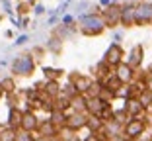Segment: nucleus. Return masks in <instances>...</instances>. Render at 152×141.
<instances>
[{
  "mask_svg": "<svg viewBox=\"0 0 152 141\" xmlns=\"http://www.w3.org/2000/svg\"><path fill=\"white\" fill-rule=\"evenodd\" d=\"M80 26L84 35H99L105 30V22H103L102 14H82L80 16Z\"/></svg>",
  "mask_w": 152,
  "mask_h": 141,
  "instance_id": "f257e3e1",
  "label": "nucleus"
},
{
  "mask_svg": "<svg viewBox=\"0 0 152 141\" xmlns=\"http://www.w3.org/2000/svg\"><path fill=\"white\" fill-rule=\"evenodd\" d=\"M148 129V123L144 120V114L139 116V118H133L131 122H127L123 128H121V133L125 139H140L144 135V131Z\"/></svg>",
  "mask_w": 152,
  "mask_h": 141,
  "instance_id": "f03ea898",
  "label": "nucleus"
},
{
  "mask_svg": "<svg viewBox=\"0 0 152 141\" xmlns=\"http://www.w3.org/2000/svg\"><path fill=\"white\" fill-rule=\"evenodd\" d=\"M152 24V0H142L134 8V26H150Z\"/></svg>",
  "mask_w": 152,
  "mask_h": 141,
  "instance_id": "7ed1b4c3",
  "label": "nucleus"
},
{
  "mask_svg": "<svg viewBox=\"0 0 152 141\" xmlns=\"http://www.w3.org/2000/svg\"><path fill=\"white\" fill-rule=\"evenodd\" d=\"M102 18L105 22V27L115 30L117 26H121V4H109L107 8H103Z\"/></svg>",
  "mask_w": 152,
  "mask_h": 141,
  "instance_id": "20e7f679",
  "label": "nucleus"
},
{
  "mask_svg": "<svg viewBox=\"0 0 152 141\" xmlns=\"http://www.w3.org/2000/svg\"><path fill=\"white\" fill-rule=\"evenodd\" d=\"M33 69H35V63H33V59L29 57V55H20V57H16L14 63H12V71L16 75H23V77L31 75Z\"/></svg>",
  "mask_w": 152,
  "mask_h": 141,
  "instance_id": "39448f33",
  "label": "nucleus"
},
{
  "mask_svg": "<svg viewBox=\"0 0 152 141\" xmlns=\"http://www.w3.org/2000/svg\"><path fill=\"white\" fill-rule=\"evenodd\" d=\"M111 108V102L103 100V98H99V96H96V98H88V104H86V112H88V116H94V118H99V116L105 112V110Z\"/></svg>",
  "mask_w": 152,
  "mask_h": 141,
  "instance_id": "423d86ee",
  "label": "nucleus"
},
{
  "mask_svg": "<svg viewBox=\"0 0 152 141\" xmlns=\"http://www.w3.org/2000/svg\"><path fill=\"white\" fill-rule=\"evenodd\" d=\"M103 61L113 69H115L117 65H121L123 61H125V51H123V47L111 43V45L107 47V51H105V55H103Z\"/></svg>",
  "mask_w": 152,
  "mask_h": 141,
  "instance_id": "0eeeda50",
  "label": "nucleus"
},
{
  "mask_svg": "<svg viewBox=\"0 0 152 141\" xmlns=\"http://www.w3.org/2000/svg\"><path fill=\"white\" fill-rule=\"evenodd\" d=\"M113 75L121 80V84H129V82H133L134 78H137V71H134L133 67H129L125 61H123L121 65H117L115 71H113Z\"/></svg>",
  "mask_w": 152,
  "mask_h": 141,
  "instance_id": "6e6552de",
  "label": "nucleus"
},
{
  "mask_svg": "<svg viewBox=\"0 0 152 141\" xmlns=\"http://www.w3.org/2000/svg\"><path fill=\"white\" fill-rule=\"evenodd\" d=\"M142 57H144V47L140 45V43H134L129 49V57H127L125 63L137 71V69H140V65H142Z\"/></svg>",
  "mask_w": 152,
  "mask_h": 141,
  "instance_id": "1a4fd4ad",
  "label": "nucleus"
},
{
  "mask_svg": "<svg viewBox=\"0 0 152 141\" xmlns=\"http://www.w3.org/2000/svg\"><path fill=\"white\" fill-rule=\"evenodd\" d=\"M134 2H123L121 4V26L123 27H131L134 26Z\"/></svg>",
  "mask_w": 152,
  "mask_h": 141,
  "instance_id": "9d476101",
  "label": "nucleus"
},
{
  "mask_svg": "<svg viewBox=\"0 0 152 141\" xmlns=\"http://www.w3.org/2000/svg\"><path fill=\"white\" fill-rule=\"evenodd\" d=\"M121 108L125 110L131 118H139V116L144 114V108H142V104L139 102V98H125Z\"/></svg>",
  "mask_w": 152,
  "mask_h": 141,
  "instance_id": "9b49d317",
  "label": "nucleus"
},
{
  "mask_svg": "<svg viewBox=\"0 0 152 141\" xmlns=\"http://www.w3.org/2000/svg\"><path fill=\"white\" fill-rule=\"evenodd\" d=\"M86 122H88V116H84V114H76V112H72V114H68V118H66V128L70 129L72 133H76L78 129L86 128Z\"/></svg>",
  "mask_w": 152,
  "mask_h": 141,
  "instance_id": "f8f14e48",
  "label": "nucleus"
},
{
  "mask_svg": "<svg viewBox=\"0 0 152 141\" xmlns=\"http://www.w3.org/2000/svg\"><path fill=\"white\" fill-rule=\"evenodd\" d=\"M37 128H39V120L35 118V114L33 112H23L22 114V125H20V129H23V131H37Z\"/></svg>",
  "mask_w": 152,
  "mask_h": 141,
  "instance_id": "ddd939ff",
  "label": "nucleus"
},
{
  "mask_svg": "<svg viewBox=\"0 0 152 141\" xmlns=\"http://www.w3.org/2000/svg\"><path fill=\"white\" fill-rule=\"evenodd\" d=\"M90 84H92V78H88V77H82V75H74V77H72V86H74L76 94H84L86 96Z\"/></svg>",
  "mask_w": 152,
  "mask_h": 141,
  "instance_id": "4468645a",
  "label": "nucleus"
},
{
  "mask_svg": "<svg viewBox=\"0 0 152 141\" xmlns=\"http://www.w3.org/2000/svg\"><path fill=\"white\" fill-rule=\"evenodd\" d=\"M37 131H39V137H47V139L58 135V128H55L51 120H43V122H39V128H37Z\"/></svg>",
  "mask_w": 152,
  "mask_h": 141,
  "instance_id": "2eb2a0df",
  "label": "nucleus"
},
{
  "mask_svg": "<svg viewBox=\"0 0 152 141\" xmlns=\"http://www.w3.org/2000/svg\"><path fill=\"white\" fill-rule=\"evenodd\" d=\"M121 86H125V84H121V80L115 77V75H111V77H107L105 80H103V88H105V90H109L113 96L117 94V90H119Z\"/></svg>",
  "mask_w": 152,
  "mask_h": 141,
  "instance_id": "dca6fc26",
  "label": "nucleus"
},
{
  "mask_svg": "<svg viewBox=\"0 0 152 141\" xmlns=\"http://www.w3.org/2000/svg\"><path fill=\"white\" fill-rule=\"evenodd\" d=\"M66 118H68L66 112H63V110H53L49 120L53 122L55 128H61V125H66Z\"/></svg>",
  "mask_w": 152,
  "mask_h": 141,
  "instance_id": "f3484780",
  "label": "nucleus"
},
{
  "mask_svg": "<svg viewBox=\"0 0 152 141\" xmlns=\"http://www.w3.org/2000/svg\"><path fill=\"white\" fill-rule=\"evenodd\" d=\"M22 114L23 112H20V110H10V122H8V128H12V129H16L18 131L20 129V125H22Z\"/></svg>",
  "mask_w": 152,
  "mask_h": 141,
  "instance_id": "a211bd4d",
  "label": "nucleus"
},
{
  "mask_svg": "<svg viewBox=\"0 0 152 141\" xmlns=\"http://www.w3.org/2000/svg\"><path fill=\"white\" fill-rule=\"evenodd\" d=\"M131 120H133V118H131V116L127 114V112H125L123 108L113 110V122H115L117 125H121V128H123V125H125L127 122H131Z\"/></svg>",
  "mask_w": 152,
  "mask_h": 141,
  "instance_id": "6ab92c4d",
  "label": "nucleus"
},
{
  "mask_svg": "<svg viewBox=\"0 0 152 141\" xmlns=\"http://www.w3.org/2000/svg\"><path fill=\"white\" fill-rule=\"evenodd\" d=\"M96 69H98L99 80H105V78H107V77H111V75H113V71H115V69H113V67H109V65L105 63L103 59L98 63V67H96Z\"/></svg>",
  "mask_w": 152,
  "mask_h": 141,
  "instance_id": "aec40b11",
  "label": "nucleus"
},
{
  "mask_svg": "<svg viewBox=\"0 0 152 141\" xmlns=\"http://www.w3.org/2000/svg\"><path fill=\"white\" fill-rule=\"evenodd\" d=\"M86 128H88V131H90V133H98L99 129L103 128V122H102L99 118H94V116H88Z\"/></svg>",
  "mask_w": 152,
  "mask_h": 141,
  "instance_id": "412c9836",
  "label": "nucleus"
},
{
  "mask_svg": "<svg viewBox=\"0 0 152 141\" xmlns=\"http://www.w3.org/2000/svg\"><path fill=\"white\" fill-rule=\"evenodd\" d=\"M103 90V80H92V84H90L88 88V98H96V96H99Z\"/></svg>",
  "mask_w": 152,
  "mask_h": 141,
  "instance_id": "4be33fe9",
  "label": "nucleus"
},
{
  "mask_svg": "<svg viewBox=\"0 0 152 141\" xmlns=\"http://www.w3.org/2000/svg\"><path fill=\"white\" fill-rule=\"evenodd\" d=\"M139 102L142 104L144 112H148V110L152 108V94H150V88H146V90H144L142 94L139 96Z\"/></svg>",
  "mask_w": 152,
  "mask_h": 141,
  "instance_id": "5701e85b",
  "label": "nucleus"
},
{
  "mask_svg": "<svg viewBox=\"0 0 152 141\" xmlns=\"http://www.w3.org/2000/svg\"><path fill=\"white\" fill-rule=\"evenodd\" d=\"M0 141H16V129L12 128L0 129Z\"/></svg>",
  "mask_w": 152,
  "mask_h": 141,
  "instance_id": "b1692460",
  "label": "nucleus"
},
{
  "mask_svg": "<svg viewBox=\"0 0 152 141\" xmlns=\"http://www.w3.org/2000/svg\"><path fill=\"white\" fill-rule=\"evenodd\" d=\"M45 90H47V94L57 96L58 92H61V88H58V82H57V80H47V84H45Z\"/></svg>",
  "mask_w": 152,
  "mask_h": 141,
  "instance_id": "393cba45",
  "label": "nucleus"
},
{
  "mask_svg": "<svg viewBox=\"0 0 152 141\" xmlns=\"http://www.w3.org/2000/svg\"><path fill=\"white\" fill-rule=\"evenodd\" d=\"M37 135H33V133L29 131H23V129H18L16 131V141H33Z\"/></svg>",
  "mask_w": 152,
  "mask_h": 141,
  "instance_id": "a878e982",
  "label": "nucleus"
},
{
  "mask_svg": "<svg viewBox=\"0 0 152 141\" xmlns=\"http://www.w3.org/2000/svg\"><path fill=\"white\" fill-rule=\"evenodd\" d=\"M0 86H2V90L12 92V90H14V80H10V78H4V80L0 82Z\"/></svg>",
  "mask_w": 152,
  "mask_h": 141,
  "instance_id": "bb28decb",
  "label": "nucleus"
},
{
  "mask_svg": "<svg viewBox=\"0 0 152 141\" xmlns=\"http://www.w3.org/2000/svg\"><path fill=\"white\" fill-rule=\"evenodd\" d=\"M121 41H123V32L115 30V32H113V43H115V45H121Z\"/></svg>",
  "mask_w": 152,
  "mask_h": 141,
  "instance_id": "cd10ccee",
  "label": "nucleus"
},
{
  "mask_svg": "<svg viewBox=\"0 0 152 141\" xmlns=\"http://www.w3.org/2000/svg\"><path fill=\"white\" fill-rule=\"evenodd\" d=\"M63 24L64 26H70V24H74V18H72L70 14H64L63 16Z\"/></svg>",
  "mask_w": 152,
  "mask_h": 141,
  "instance_id": "c85d7f7f",
  "label": "nucleus"
},
{
  "mask_svg": "<svg viewBox=\"0 0 152 141\" xmlns=\"http://www.w3.org/2000/svg\"><path fill=\"white\" fill-rule=\"evenodd\" d=\"M26 41H27V35H20L18 39H16V45H23Z\"/></svg>",
  "mask_w": 152,
  "mask_h": 141,
  "instance_id": "c756f323",
  "label": "nucleus"
},
{
  "mask_svg": "<svg viewBox=\"0 0 152 141\" xmlns=\"http://www.w3.org/2000/svg\"><path fill=\"white\" fill-rule=\"evenodd\" d=\"M33 10H35V14H43L45 12V6L43 4H35V8H33Z\"/></svg>",
  "mask_w": 152,
  "mask_h": 141,
  "instance_id": "7c9ffc66",
  "label": "nucleus"
},
{
  "mask_svg": "<svg viewBox=\"0 0 152 141\" xmlns=\"http://www.w3.org/2000/svg\"><path fill=\"white\" fill-rule=\"evenodd\" d=\"M109 4H111V2H109V0H99V6H102V8H107Z\"/></svg>",
  "mask_w": 152,
  "mask_h": 141,
  "instance_id": "2f4dec72",
  "label": "nucleus"
},
{
  "mask_svg": "<svg viewBox=\"0 0 152 141\" xmlns=\"http://www.w3.org/2000/svg\"><path fill=\"white\" fill-rule=\"evenodd\" d=\"M33 141H49V139H47V137H39V135H37V137H35Z\"/></svg>",
  "mask_w": 152,
  "mask_h": 141,
  "instance_id": "473e14b6",
  "label": "nucleus"
},
{
  "mask_svg": "<svg viewBox=\"0 0 152 141\" xmlns=\"http://www.w3.org/2000/svg\"><path fill=\"white\" fill-rule=\"evenodd\" d=\"M111 4H121V0H109Z\"/></svg>",
  "mask_w": 152,
  "mask_h": 141,
  "instance_id": "72a5a7b5",
  "label": "nucleus"
},
{
  "mask_svg": "<svg viewBox=\"0 0 152 141\" xmlns=\"http://www.w3.org/2000/svg\"><path fill=\"white\" fill-rule=\"evenodd\" d=\"M125 141H139V139H125Z\"/></svg>",
  "mask_w": 152,
  "mask_h": 141,
  "instance_id": "f704fd0d",
  "label": "nucleus"
},
{
  "mask_svg": "<svg viewBox=\"0 0 152 141\" xmlns=\"http://www.w3.org/2000/svg\"><path fill=\"white\" fill-rule=\"evenodd\" d=\"M148 114H152V108H150V110H148Z\"/></svg>",
  "mask_w": 152,
  "mask_h": 141,
  "instance_id": "c9c22d12",
  "label": "nucleus"
},
{
  "mask_svg": "<svg viewBox=\"0 0 152 141\" xmlns=\"http://www.w3.org/2000/svg\"><path fill=\"white\" fill-rule=\"evenodd\" d=\"M125 2H133V0H125Z\"/></svg>",
  "mask_w": 152,
  "mask_h": 141,
  "instance_id": "e433bc0d",
  "label": "nucleus"
},
{
  "mask_svg": "<svg viewBox=\"0 0 152 141\" xmlns=\"http://www.w3.org/2000/svg\"><path fill=\"white\" fill-rule=\"evenodd\" d=\"M150 94H152V86H150Z\"/></svg>",
  "mask_w": 152,
  "mask_h": 141,
  "instance_id": "4c0bfd02",
  "label": "nucleus"
},
{
  "mask_svg": "<svg viewBox=\"0 0 152 141\" xmlns=\"http://www.w3.org/2000/svg\"><path fill=\"white\" fill-rule=\"evenodd\" d=\"M0 96H2V90H0Z\"/></svg>",
  "mask_w": 152,
  "mask_h": 141,
  "instance_id": "58836bf2",
  "label": "nucleus"
}]
</instances>
